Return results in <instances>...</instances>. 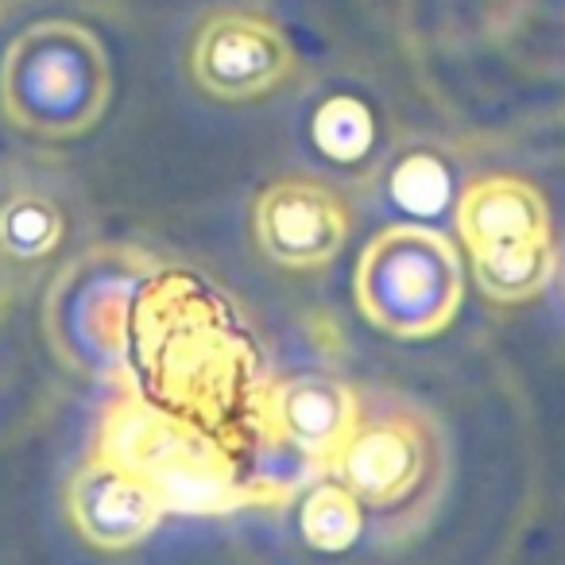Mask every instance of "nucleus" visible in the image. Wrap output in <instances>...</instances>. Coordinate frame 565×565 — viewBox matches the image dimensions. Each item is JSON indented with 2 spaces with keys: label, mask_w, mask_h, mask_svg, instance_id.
Returning <instances> with one entry per match:
<instances>
[{
  "label": "nucleus",
  "mask_w": 565,
  "mask_h": 565,
  "mask_svg": "<svg viewBox=\"0 0 565 565\" xmlns=\"http://www.w3.org/2000/svg\"><path fill=\"white\" fill-rule=\"evenodd\" d=\"M461 259L446 233L387 225L361 252L353 295L376 330L403 341L434 338L461 307Z\"/></svg>",
  "instance_id": "f03ea898"
},
{
  "label": "nucleus",
  "mask_w": 565,
  "mask_h": 565,
  "mask_svg": "<svg viewBox=\"0 0 565 565\" xmlns=\"http://www.w3.org/2000/svg\"><path fill=\"white\" fill-rule=\"evenodd\" d=\"M97 457L148 480L167 511H228L244 500L233 461L194 423L140 399L109 411Z\"/></svg>",
  "instance_id": "20e7f679"
},
{
  "label": "nucleus",
  "mask_w": 565,
  "mask_h": 565,
  "mask_svg": "<svg viewBox=\"0 0 565 565\" xmlns=\"http://www.w3.org/2000/svg\"><path fill=\"white\" fill-rule=\"evenodd\" d=\"M113 74L102 40L71 20L32 24L4 55L0 97L28 132L66 140L102 120Z\"/></svg>",
  "instance_id": "f257e3e1"
},
{
  "label": "nucleus",
  "mask_w": 565,
  "mask_h": 565,
  "mask_svg": "<svg viewBox=\"0 0 565 565\" xmlns=\"http://www.w3.org/2000/svg\"><path fill=\"white\" fill-rule=\"evenodd\" d=\"M299 526L307 546L322 550V554H341V550H349L361 539V526H364L361 500L341 480H322L302 500Z\"/></svg>",
  "instance_id": "9b49d317"
},
{
  "label": "nucleus",
  "mask_w": 565,
  "mask_h": 565,
  "mask_svg": "<svg viewBox=\"0 0 565 565\" xmlns=\"http://www.w3.org/2000/svg\"><path fill=\"white\" fill-rule=\"evenodd\" d=\"M63 241V213L43 194H17L0 205V252L12 259H43Z\"/></svg>",
  "instance_id": "f8f14e48"
},
{
  "label": "nucleus",
  "mask_w": 565,
  "mask_h": 565,
  "mask_svg": "<svg viewBox=\"0 0 565 565\" xmlns=\"http://www.w3.org/2000/svg\"><path fill=\"white\" fill-rule=\"evenodd\" d=\"M395 205L411 210L415 217H434L449 198V174L434 156H411L392 174Z\"/></svg>",
  "instance_id": "4468645a"
},
{
  "label": "nucleus",
  "mask_w": 565,
  "mask_h": 565,
  "mask_svg": "<svg viewBox=\"0 0 565 565\" xmlns=\"http://www.w3.org/2000/svg\"><path fill=\"white\" fill-rule=\"evenodd\" d=\"M151 275L148 256L128 248H109L86 256L63 279V302L55 318L66 330V345L89 364H117L128 349L132 302Z\"/></svg>",
  "instance_id": "423d86ee"
},
{
  "label": "nucleus",
  "mask_w": 565,
  "mask_h": 565,
  "mask_svg": "<svg viewBox=\"0 0 565 565\" xmlns=\"http://www.w3.org/2000/svg\"><path fill=\"white\" fill-rule=\"evenodd\" d=\"M372 511H399L426 500L446 480V441L426 411L399 395L361 399V418L330 465Z\"/></svg>",
  "instance_id": "39448f33"
},
{
  "label": "nucleus",
  "mask_w": 565,
  "mask_h": 565,
  "mask_svg": "<svg viewBox=\"0 0 565 565\" xmlns=\"http://www.w3.org/2000/svg\"><path fill=\"white\" fill-rule=\"evenodd\" d=\"M376 140L372 113L356 97H330L315 117V143L333 163H361Z\"/></svg>",
  "instance_id": "ddd939ff"
},
{
  "label": "nucleus",
  "mask_w": 565,
  "mask_h": 565,
  "mask_svg": "<svg viewBox=\"0 0 565 565\" xmlns=\"http://www.w3.org/2000/svg\"><path fill=\"white\" fill-rule=\"evenodd\" d=\"M361 418V395L333 376H291L264 395V423L279 441L330 469Z\"/></svg>",
  "instance_id": "9d476101"
},
{
  "label": "nucleus",
  "mask_w": 565,
  "mask_h": 565,
  "mask_svg": "<svg viewBox=\"0 0 565 565\" xmlns=\"http://www.w3.org/2000/svg\"><path fill=\"white\" fill-rule=\"evenodd\" d=\"M457 228L484 299L515 307L554 279L557 248L539 186L519 174H484L457 202Z\"/></svg>",
  "instance_id": "7ed1b4c3"
},
{
  "label": "nucleus",
  "mask_w": 565,
  "mask_h": 565,
  "mask_svg": "<svg viewBox=\"0 0 565 565\" xmlns=\"http://www.w3.org/2000/svg\"><path fill=\"white\" fill-rule=\"evenodd\" d=\"M295 74L291 40L264 17L221 12L210 17L190 47V78L217 102H256Z\"/></svg>",
  "instance_id": "0eeeda50"
},
{
  "label": "nucleus",
  "mask_w": 565,
  "mask_h": 565,
  "mask_svg": "<svg viewBox=\"0 0 565 565\" xmlns=\"http://www.w3.org/2000/svg\"><path fill=\"white\" fill-rule=\"evenodd\" d=\"M66 508L86 542L102 550H128L143 542L163 519V500L148 480L94 457L66 488Z\"/></svg>",
  "instance_id": "1a4fd4ad"
},
{
  "label": "nucleus",
  "mask_w": 565,
  "mask_h": 565,
  "mask_svg": "<svg viewBox=\"0 0 565 565\" xmlns=\"http://www.w3.org/2000/svg\"><path fill=\"white\" fill-rule=\"evenodd\" d=\"M550 287H554V291H557V302H562V310H565V252H557L554 279H550Z\"/></svg>",
  "instance_id": "2eb2a0df"
},
{
  "label": "nucleus",
  "mask_w": 565,
  "mask_h": 565,
  "mask_svg": "<svg viewBox=\"0 0 565 565\" xmlns=\"http://www.w3.org/2000/svg\"><path fill=\"white\" fill-rule=\"evenodd\" d=\"M353 228L345 198L315 179L271 182L256 198L252 233L275 267L287 271H318L341 256Z\"/></svg>",
  "instance_id": "6e6552de"
}]
</instances>
